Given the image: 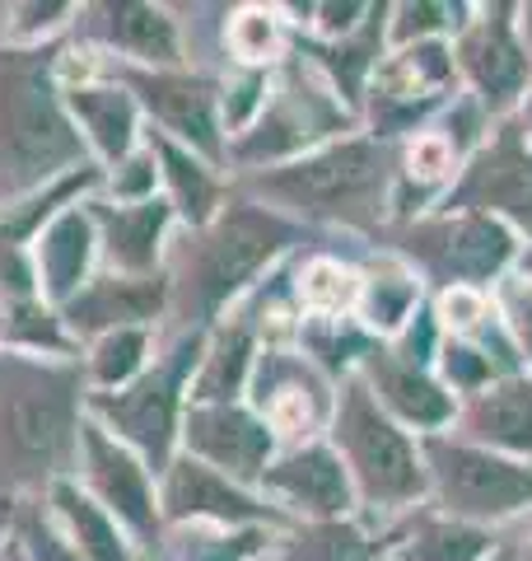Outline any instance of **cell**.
Returning a JSON list of instances; mask_svg holds the SVG:
<instances>
[{
  "label": "cell",
  "mask_w": 532,
  "mask_h": 561,
  "mask_svg": "<svg viewBox=\"0 0 532 561\" xmlns=\"http://www.w3.org/2000/svg\"><path fill=\"white\" fill-rule=\"evenodd\" d=\"M449 375H458L463 383H476V379H486V360H476V351H467V346H453L449 351Z\"/></svg>",
  "instance_id": "37"
},
{
  "label": "cell",
  "mask_w": 532,
  "mask_h": 561,
  "mask_svg": "<svg viewBox=\"0 0 532 561\" xmlns=\"http://www.w3.org/2000/svg\"><path fill=\"white\" fill-rule=\"evenodd\" d=\"M80 127L47 76L43 51H0V187H38L80 160Z\"/></svg>",
  "instance_id": "1"
},
{
  "label": "cell",
  "mask_w": 532,
  "mask_h": 561,
  "mask_svg": "<svg viewBox=\"0 0 532 561\" xmlns=\"http://www.w3.org/2000/svg\"><path fill=\"white\" fill-rule=\"evenodd\" d=\"M113 192H117V197H131V202H150V192H154V164L146 160V154H127L122 169L113 173Z\"/></svg>",
  "instance_id": "34"
},
{
  "label": "cell",
  "mask_w": 532,
  "mask_h": 561,
  "mask_svg": "<svg viewBox=\"0 0 532 561\" xmlns=\"http://www.w3.org/2000/svg\"><path fill=\"white\" fill-rule=\"evenodd\" d=\"M24 552H28V561H84L70 542H61L51 529H43V524H24Z\"/></svg>",
  "instance_id": "35"
},
{
  "label": "cell",
  "mask_w": 532,
  "mask_h": 561,
  "mask_svg": "<svg viewBox=\"0 0 532 561\" xmlns=\"http://www.w3.org/2000/svg\"><path fill=\"white\" fill-rule=\"evenodd\" d=\"M66 113L108 164H122L136 146V99L117 84H70L61 90Z\"/></svg>",
  "instance_id": "16"
},
{
  "label": "cell",
  "mask_w": 532,
  "mask_h": 561,
  "mask_svg": "<svg viewBox=\"0 0 532 561\" xmlns=\"http://www.w3.org/2000/svg\"><path fill=\"white\" fill-rule=\"evenodd\" d=\"M192 360H197V337L183 342L150 375H140L131 389L89 398L94 416L108 421L122 440H131L154 468H169V449L177 435V393H183V375L192 370Z\"/></svg>",
  "instance_id": "5"
},
{
  "label": "cell",
  "mask_w": 532,
  "mask_h": 561,
  "mask_svg": "<svg viewBox=\"0 0 532 561\" xmlns=\"http://www.w3.org/2000/svg\"><path fill=\"white\" fill-rule=\"evenodd\" d=\"M103 33L108 43L131 51V57L150 61V66H173L177 61V33L173 20L154 5H103Z\"/></svg>",
  "instance_id": "21"
},
{
  "label": "cell",
  "mask_w": 532,
  "mask_h": 561,
  "mask_svg": "<svg viewBox=\"0 0 532 561\" xmlns=\"http://www.w3.org/2000/svg\"><path fill=\"white\" fill-rule=\"evenodd\" d=\"M80 379L61 365L0 360V463L14 478L57 472L80 445Z\"/></svg>",
  "instance_id": "2"
},
{
  "label": "cell",
  "mask_w": 532,
  "mask_h": 561,
  "mask_svg": "<svg viewBox=\"0 0 532 561\" xmlns=\"http://www.w3.org/2000/svg\"><path fill=\"white\" fill-rule=\"evenodd\" d=\"M262 482L290 496L294 505H304L313 515H342L350 505V478L342 468V454L327 445H309L294 449L290 459H280L262 472Z\"/></svg>",
  "instance_id": "14"
},
{
  "label": "cell",
  "mask_w": 532,
  "mask_h": 561,
  "mask_svg": "<svg viewBox=\"0 0 532 561\" xmlns=\"http://www.w3.org/2000/svg\"><path fill=\"white\" fill-rule=\"evenodd\" d=\"M187 449L197 459L216 463V472L234 478H262L266 454H271V426L234 402H210V408L187 412Z\"/></svg>",
  "instance_id": "9"
},
{
  "label": "cell",
  "mask_w": 532,
  "mask_h": 561,
  "mask_svg": "<svg viewBox=\"0 0 532 561\" xmlns=\"http://www.w3.org/2000/svg\"><path fill=\"white\" fill-rule=\"evenodd\" d=\"M299 290H304V300L313 309H342L355 286H350V272L346 267H336V262H313V267L304 272V280H299Z\"/></svg>",
  "instance_id": "31"
},
{
  "label": "cell",
  "mask_w": 532,
  "mask_h": 561,
  "mask_svg": "<svg viewBox=\"0 0 532 561\" xmlns=\"http://www.w3.org/2000/svg\"><path fill=\"white\" fill-rule=\"evenodd\" d=\"M51 505H57V515L70 524V538H76V552L84 561H136L127 538L117 534L113 515L103 511L94 496H84L76 482H66V478L51 482Z\"/></svg>",
  "instance_id": "20"
},
{
  "label": "cell",
  "mask_w": 532,
  "mask_h": 561,
  "mask_svg": "<svg viewBox=\"0 0 532 561\" xmlns=\"http://www.w3.org/2000/svg\"><path fill=\"white\" fill-rule=\"evenodd\" d=\"M294 230L262 206H224L201 230V243L187 257V313L210 319L229 295H239L266 262H271Z\"/></svg>",
  "instance_id": "3"
},
{
  "label": "cell",
  "mask_w": 532,
  "mask_h": 561,
  "mask_svg": "<svg viewBox=\"0 0 532 561\" xmlns=\"http://www.w3.org/2000/svg\"><path fill=\"white\" fill-rule=\"evenodd\" d=\"M472 431L490 445H509L532 454V383H500L476 398Z\"/></svg>",
  "instance_id": "22"
},
{
  "label": "cell",
  "mask_w": 532,
  "mask_h": 561,
  "mask_svg": "<svg viewBox=\"0 0 532 561\" xmlns=\"http://www.w3.org/2000/svg\"><path fill=\"white\" fill-rule=\"evenodd\" d=\"M247 360H253V337H247V328H224L216 337V346H210L201 375H197V408L234 398L243 375H247Z\"/></svg>",
  "instance_id": "26"
},
{
  "label": "cell",
  "mask_w": 532,
  "mask_h": 561,
  "mask_svg": "<svg viewBox=\"0 0 532 561\" xmlns=\"http://www.w3.org/2000/svg\"><path fill=\"white\" fill-rule=\"evenodd\" d=\"M383 179V150L374 140H342L323 154H309L290 169L266 173L262 187L304 210H350Z\"/></svg>",
  "instance_id": "7"
},
{
  "label": "cell",
  "mask_w": 532,
  "mask_h": 561,
  "mask_svg": "<svg viewBox=\"0 0 532 561\" xmlns=\"http://www.w3.org/2000/svg\"><path fill=\"white\" fill-rule=\"evenodd\" d=\"M80 449H84L89 486H94V496L103 501V511L117 515L140 542H154L159 538V511H154V491H150L146 468H140L117 440H108V431L94 426V421L80 426Z\"/></svg>",
  "instance_id": "8"
},
{
  "label": "cell",
  "mask_w": 532,
  "mask_h": 561,
  "mask_svg": "<svg viewBox=\"0 0 532 561\" xmlns=\"http://www.w3.org/2000/svg\"><path fill=\"white\" fill-rule=\"evenodd\" d=\"M164 511L173 519H271V511H262L253 496L224 478V472L206 468L201 459H177L169 463V482H164Z\"/></svg>",
  "instance_id": "11"
},
{
  "label": "cell",
  "mask_w": 532,
  "mask_h": 561,
  "mask_svg": "<svg viewBox=\"0 0 532 561\" xmlns=\"http://www.w3.org/2000/svg\"><path fill=\"white\" fill-rule=\"evenodd\" d=\"M416 300V286L406 276H374L365 295V313L374 328H397L406 319V309Z\"/></svg>",
  "instance_id": "30"
},
{
  "label": "cell",
  "mask_w": 532,
  "mask_h": 561,
  "mask_svg": "<svg viewBox=\"0 0 532 561\" xmlns=\"http://www.w3.org/2000/svg\"><path fill=\"white\" fill-rule=\"evenodd\" d=\"M140 360H146V328H117V332H103L94 356H89V370H94V383L103 389H117L127 383Z\"/></svg>",
  "instance_id": "27"
},
{
  "label": "cell",
  "mask_w": 532,
  "mask_h": 561,
  "mask_svg": "<svg viewBox=\"0 0 532 561\" xmlns=\"http://www.w3.org/2000/svg\"><path fill=\"white\" fill-rule=\"evenodd\" d=\"M486 552V538L476 529H463V524H430L412 538L406 548V561H476Z\"/></svg>",
  "instance_id": "28"
},
{
  "label": "cell",
  "mask_w": 532,
  "mask_h": 561,
  "mask_svg": "<svg viewBox=\"0 0 532 561\" xmlns=\"http://www.w3.org/2000/svg\"><path fill=\"white\" fill-rule=\"evenodd\" d=\"M463 202L472 206H500L513 220H523L532 230V160L513 136H505L500 146H490L476 169L463 183Z\"/></svg>",
  "instance_id": "17"
},
{
  "label": "cell",
  "mask_w": 532,
  "mask_h": 561,
  "mask_svg": "<svg viewBox=\"0 0 532 561\" xmlns=\"http://www.w3.org/2000/svg\"><path fill=\"white\" fill-rule=\"evenodd\" d=\"M89 253H94V220L80 216V210H61L38 239V280L51 300L70 305L80 295Z\"/></svg>",
  "instance_id": "19"
},
{
  "label": "cell",
  "mask_w": 532,
  "mask_h": 561,
  "mask_svg": "<svg viewBox=\"0 0 532 561\" xmlns=\"http://www.w3.org/2000/svg\"><path fill=\"white\" fill-rule=\"evenodd\" d=\"M257 408L271 431H309L327 416V393L304 370V360L266 351L257 370Z\"/></svg>",
  "instance_id": "15"
},
{
  "label": "cell",
  "mask_w": 532,
  "mask_h": 561,
  "mask_svg": "<svg viewBox=\"0 0 532 561\" xmlns=\"http://www.w3.org/2000/svg\"><path fill=\"white\" fill-rule=\"evenodd\" d=\"M159 305H164V280L159 276H99L94 286L66 305V319L80 332H117L154 319Z\"/></svg>",
  "instance_id": "12"
},
{
  "label": "cell",
  "mask_w": 532,
  "mask_h": 561,
  "mask_svg": "<svg viewBox=\"0 0 532 561\" xmlns=\"http://www.w3.org/2000/svg\"><path fill=\"white\" fill-rule=\"evenodd\" d=\"M336 449L346 454L355 482H360L369 501L402 505L425 486L416 449L406 445V435L374 408V398H369L360 383H350L342 402H336Z\"/></svg>",
  "instance_id": "4"
},
{
  "label": "cell",
  "mask_w": 532,
  "mask_h": 561,
  "mask_svg": "<svg viewBox=\"0 0 532 561\" xmlns=\"http://www.w3.org/2000/svg\"><path fill=\"white\" fill-rule=\"evenodd\" d=\"M509 249H513V243H509V234L495 220L463 216V220H449V225H439V230L425 234L420 257L430 262V267H439L443 276L482 280V276L505 267Z\"/></svg>",
  "instance_id": "13"
},
{
  "label": "cell",
  "mask_w": 532,
  "mask_h": 561,
  "mask_svg": "<svg viewBox=\"0 0 532 561\" xmlns=\"http://www.w3.org/2000/svg\"><path fill=\"white\" fill-rule=\"evenodd\" d=\"M154 150H159V160H164V179L173 187V206L183 210L197 230H206V225L220 216V206H216L220 187H216V179H210V169H201L187 150H177L169 136H154Z\"/></svg>",
  "instance_id": "24"
},
{
  "label": "cell",
  "mask_w": 532,
  "mask_h": 561,
  "mask_svg": "<svg viewBox=\"0 0 532 561\" xmlns=\"http://www.w3.org/2000/svg\"><path fill=\"white\" fill-rule=\"evenodd\" d=\"M495 561H509V557H495Z\"/></svg>",
  "instance_id": "40"
},
{
  "label": "cell",
  "mask_w": 532,
  "mask_h": 561,
  "mask_svg": "<svg viewBox=\"0 0 532 561\" xmlns=\"http://www.w3.org/2000/svg\"><path fill=\"white\" fill-rule=\"evenodd\" d=\"M374 379L383 402L393 408L402 421H416V426H439L443 416H453V402L443 398L425 375H416L412 365L388 360L383 351H374Z\"/></svg>",
  "instance_id": "23"
},
{
  "label": "cell",
  "mask_w": 532,
  "mask_h": 561,
  "mask_svg": "<svg viewBox=\"0 0 532 561\" xmlns=\"http://www.w3.org/2000/svg\"><path fill=\"white\" fill-rule=\"evenodd\" d=\"M10 337V305H0V342Z\"/></svg>",
  "instance_id": "39"
},
{
  "label": "cell",
  "mask_w": 532,
  "mask_h": 561,
  "mask_svg": "<svg viewBox=\"0 0 532 561\" xmlns=\"http://www.w3.org/2000/svg\"><path fill=\"white\" fill-rule=\"evenodd\" d=\"M509 323H513V332H519L523 351L532 356V286H513L509 290Z\"/></svg>",
  "instance_id": "36"
},
{
  "label": "cell",
  "mask_w": 532,
  "mask_h": 561,
  "mask_svg": "<svg viewBox=\"0 0 532 561\" xmlns=\"http://www.w3.org/2000/svg\"><path fill=\"white\" fill-rule=\"evenodd\" d=\"M463 57H467V70L476 76V84L486 90V99L505 103L513 90H519V80H523V51L513 47L505 20H495V24H486L482 33H476Z\"/></svg>",
  "instance_id": "25"
},
{
  "label": "cell",
  "mask_w": 532,
  "mask_h": 561,
  "mask_svg": "<svg viewBox=\"0 0 532 561\" xmlns=\"http://www.w3.org/2000/svg\"><path fill=\"white\" fill-rule=\"evenodd\" d=\"M103 230V243H108V257L117 262L122 272L146 276L159 257V239H164L169 225V206L164 202H136V206H94L89 216Z\"/></svg>",
  "instance_id": "18"
},
{
  "label": "cell",
  "mask_w": 532,
  "mask_h": 561,
  "mask_svg": "<svg viewBox=\"0 0 532 561\" xmlns=\"http://www.w3.org/2000/svg\"><path fill=\"white\" fill-rule=\"evenodd\" d=\"M234 51L247 61H266L276 51L280 43V33H276V14H266V10H243L239 20H234Z\"/></svg>",
  "instance_id": "32"
},
{
  "label": "cell",
  "mask_w": 532,
  "mask_h": 561,
  "mask_svg": "<svg viewBox=\"0 0 532 561\" xmlns=\"http://www.w3.org/2000/svg\"><path fill=\"white\" fill-rule=\"evenodd\" d=\"M430 468H435L439 496L449 501L453 515L500 519V515L523 511V505L532 501V468L495 459V454H486V449L435 440L430 445Z\"/></svg>",
  "instance_id": "6"
},
{
  "label": "cell",
  "mask_w": 532,
  "mask_h": 561,
  "mask_svg": "<svg viewBox=\"0 0 532 561\" xmlns=\"http://www.w3.org/2000/svg\"><path fill=\"white\" fill-rule=\"evenodd\" d=\"M122 80L136 84L146 108L164 122L173 136L192 140L206 160H220V127H216V90L206 80H192V76H173V70H122Z\"/></svg>",
  "instance_id": "10"
},
{
  "label": "cell",
  "mask_w": 532,
  "mask_h": 561,
  "mask_svg": "<svg viewBox=\"0 0 532 561\" xmlns=\"http://www.w3.org/2000/svg\"><path fill=\"white\" fill-rule=\"evenodd\" d=\"M286 561H365V538L346 524H317L294 542Z\"/></svg>",
  "instance_id": "29"
},
{
  "label": "cell",
  "mask_w": 532,
  "mask_h": 561,
  "mask_svg": "<svg viewBox=\"0 0 532 561\" xmlns=\"http://www.w3.org/2000/svg\"><path fill=\"white\" fill-rule=\"evenodd\" d=\"M10 332L14 337H24L28 346H61V332L51 323V313L38 309L33 300H24L20 309H10Z\"/></svg>",
  "instance_id": "33"
},
{
  "label": "cell",
  "mask_w": 532,
  "mask_h": 561,
  "mask_svg": "<svg viewBox=\"0 0 532 561\" xmlns=\"http://www.w3.org/2000/svg\"><path fill=\"white\" fill-rule=\"evenodd\" d=\"M323 14H355V5H346V10H336V5H327ZM327 28L336 33V28H350V24H346V20H327Z\"/></svg>",
  "instance_id": "38"
}]
</instances>
